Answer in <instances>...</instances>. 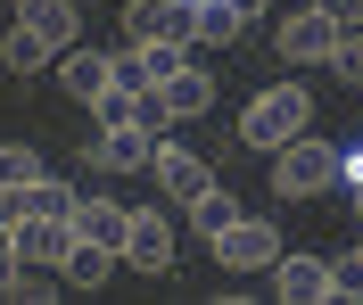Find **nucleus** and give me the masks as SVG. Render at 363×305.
Returning a JSON list of instances; mask_svg holds the SVG:
<instances>
[{"label": "nucleus", "mask_w": 363, "mask_h": 305, "mask_svg": "<svg viewBox=\"0 0 363 305\" xmlns=\"http://www.w3.org/2000/svg\"><path fill=\"white\" fill-rule=\"evenodd\" d=\"M297 132H314V108H306V83H272V91H256L248 108H240V141L248 149H289Z\"/></svg>", "instance_id": "nucleus-1"}, {"label": "nucleus", "mask_w": 363, "mask_h": 305, "mask_svg": "<svg viewBox=\"0 0 363 305\" xmlns=\"http://www.w3.org/2000/svg\"><path fill=\"white\" fill-rule=\"evenodd\" d=\"M272 190L314 207L322 190H339V149H330V141H314V132H297L289 149H272Z\"/></svg>", "instance_id": "nucleus-2"}, {"label": "nucleus", "mask_w": 363, "mask_h": 305, "mask_svg": "<svg viewBox=\"0 0 363 305\" xmlns=\"http://www.w3.org/2000/svg\"><path fill=\"white\" fill-rule=\"evenodd\" d=\"M272 256H281V231L264 214H240L231 231H215V264H231V272H272Z\"/></svg>", "instance_id": "nucleus-3"}, {"label": "nucleus", "mask_w": 363, "mask_h": 305, "mask_svg": "<svg viewBox=\"0 0 363 305\" xmlns=\"http://www.w3.org/2000/svg\"><path fill=\"white\" fill-rule=\"evenodd\" d=\"M339 42H347V33L322 17L314 0H306V8L281 25V58H289V67H330V58H339Z\"/></svg>", "instance_id": "nucleus-4"}, {"label": "nucleus", "mask_w": 363, "mask_h": 305, "mask_svg": "<svg viewBox=\"0 0 363 305\" xmlns=\"http://www.w3.org/2000/svg\"><path fill=\"white\" fill-rule=\"evenodd\" d=\"M124 42H190V0H124Z\"/></svg>", "instance_id": "nucleus-5"}, {"label": "nucleus", "mask_w": 363, "mask_h": 305, "mask_svg": "<svg viewBox=\"0 0 363 305\" xmlns=\"http://www.w3.org/2000/svg\"><path fill=\"white\" fill-rule=\"evenodd\" d=\"M182 74V42H140L116 58V91H165Z\"/></svg>", "instance_id": "nucleus-6"}, {"label": "nucleus", "mask_w": 363, "mask_h": 305, "mask_svg": "<svg viewBox=\"0 0 363 305\" xmlns=\"http://www.w3.org/2000/svg\"><path fill=\"white\" fill-rule=\"evenodd\" d=\"M50 67H58V91H67V99H83V108L116 83V58H108V50H83V42H74V50H58Z\"/></svg>", "instance_id": "nucleus-7"}, {"label": "nucleus", "mask_w": 363, "mask_h": 305, "mask_svg": "<svg viewBox=\"0 0 363 305\" xmlns=\"http://www.w3.org/2000/svg\"><path fill=\"white\" fill-rule=\"evenodd\" d=\"M91 165H99V173H140V165H157V141H149L140 124H99Z\"/></svg>", "instance_id": "nucleus-8"}, {"label": "nucleus", "mask_w": 363, "mask_h": 305, "mask_svg": "<svg viewBox=\"0 0 363 305\" xmlns=\"http://www.w3.org/2000/svg\"><path fill=\"white\" fill-rule=\"evenodd\" d=\"M124 264L133 272H174V223L165 214H133L124 223Z\"/></svg>", "instance_id": "nucleus-9"}, {"label": "nucleus", "mask_w": 363, "mask_h": 305, "mask_svg": "<svg viewBox=\"0 0 363 305\" xmlns=\"http://www.w3.org/2000/svg\"><path fill=\"white\" fill-rule=\"evenodd\" d=\"M272 289L289 305H322L330 297V256H289V248H281V256H272Z\"/></svg>", "instance_id": "nucleus-10"}, {"label": "nucleus", "mask_w": 363, "mask_h": 305, "mask_svg": "<svg viewBox=\"0 0 363 305\" xmlns=\"http://www.w3.org/2000/svg\"><path fill=\"white\" fill-rule=\"evenodd\" d=\"M157 182H165V198H182V207H190L199 190H215V173H206V157H190L182 141H165V149H157Z\"/></svg>", "instance_id": "nucleus-11"}, {"label": "nucleus", "mask_w": 363, "mask_h": 305, "mask_svg": "<svg viewBox=\"0 0 363 305\" xmlns=\"http://www.w3.org/2000/svg\"><path fill=\"white\" fill-rule=\"evenodd\" d=\"M240 33H248L240 0H190V42H206V50H231Z\"/></svg>", "instance_id": "nucleus-12"}, {"label": "nucleus", "mask_w": 363, "mask_h": 305, "mask_svg": "<svg viewBox=\"0 0 363 305\" xmlns=\"http://www.w3.org/2000/svg\"><path fill=\"white\" fill-rule=\"evenodd\" d=\"M124 223H133V214L108 207V198H74V239H99V248L124 256Z\"/></svg>", "instance_id": "nucleus-13"}, {"label": "nucleus", "mask_w": 363, "mask_h": 305, "mask_svg": "<svg viewBox=\"0 0 363 305\" xmlns=\"http://www.w3.org/2000/svg\"><path fill=\"white\" fill-rule=\"evenodd\" d=\"M17 25H33L50 50H74V0H17Z\"/></svg>", "instance_id": "nucleus-14"}, {"label": "nucleus", "mask_w": 363, "mask_h": 305, "mask_svg": "<svg viewBox=\"0 0 363 305\" xmlns=\"http://www.w3.org/2000/svg\"><path fill=\"white\" fill-rule=\"evenodd\" d=\"M116 264H124L116 248H99V239H74V248H67V264H58V281H67V289H99Z\"/></svg>", "instance_id": "nucleus-15"}, {"label": "nucleus", "mask_w": 363, "mask_h": 305, "mask_svg": "<svg viewBox=\"0 0 363 305\" xmlns=\"http://www.w3.org/2000/svg\"><path fill=\"white\" fill-rule=\"evenodd\" d=\"M165 108H174L182 124H190V116H206V108H215V74H206V67H182L174 83H165Z\"/></svg>", "instance_id": "nucleus-16"}, {"label": "nucleus", "mask_w": 363, "mask_h": 305, "mask_svg": "<svg viewBox=\"0 0 363 305\" xmlns=\"http://www.w3.org/2000/svg\"><path fill=\"white\" fill-rule=\"evenodd\" d=\"M50 58H58V50H50L33 25H9V42H0V67H9V74H42Z\"/></svg>", "instance_id": "nucleus-17"}, {"label": "nucleus", "mask_w": 363, "mask_h": 305, "mask_svg": "<svg viewBox=\"0 0 363 305\" xmlns=\"http://www.w3.org/2000/svg\"><path fill=\"white\" fill-rule=\"evenodd\" d=\"M182 214H190V231H206V239H215V231H231V223H240V198H231V190H199Z\"/></svg>", "instance_id": "nucleus-18"}, {"label": "nucleus", "mask_w": 363, "mask_h": 305, "mask_svg": "<svg viewBox=\"0 0 363 305\" xmlns=\"http://www.w3.org/2000/svg\"><path fill=\"white\" fill-rule=\"evenodd\" d=\"M25 182H42V157L25 141H0V190H25Z\"/></svg>", "instance_id": "nucleus-19"}, {"label": "nucleus", "mask_w": 363, "mask_h": 305, "mask_svg": "<svg viewBox=\"0 0 363 305\" xmlns=\"http://www.w3.org/2000/svg\"><path fill=\"white\" fill-rule=\"evenodd\" d=\"M330 297H363V256H330Z\"/></svg>", "instance_id": "nucleus-20"}, {"label": "nucleus", "mask_w": 363, "mask_h": 305, "mask_svg": "<svg viewBox=\"0 0 363 305\" xmlns=\"http://www.w3.org/2000/svg\"><path fill=\"white\" fill-rule=\"evenodd\" d=\"M314 8L339 25V33H363V0H314Z\"/></svg>", "instance_id": "nucleus-21"}, {"label": "nucleus", "mask_w": 363, "mask_h": 305, "mask_svg": "<svg viewBox=\"0 0 363 305\" xmlns=\"http://www.w3.org/2000/svg\"><path fill=\"white\" fill-rule=\"evenodd\" d=\"M330 67H339L347 83H355V91H363V33H347V42H339V58H330Z\"/></svg>", "instance_id": "nucleus-22"}, {"label": "nucleus", "mask_w": 363, "mask_h": 305, "mask_svg": "<svg viewBox=\"0 0 363 305\" xmlns=\"http://www.w3.org/2000/svg\"><path fill=\"white\" fill-rule=\"evenodd\" d=\"M25 190H33V182H25ZM25 190H0V223H9V231H17L25 214H33V207H25Z\"/></svg>", "instance_id": "nucleus-23"}, {"label": "nucleus", "mask_w": 363, "mask_h": 305, "mask_svg": "<svg viewBox=\"0 0 363 305\" xmlns=\"http://www.w3.org/2000/svg\"><path fill=\"white\" fill-rule=\"evenodd\" d=\"M339 182H347V190H363V141H355V149H339Z\"/></svg>", "instance_id": "nucleus-24"}, {"label": "nucleus", "mask_w": 363, "mask_h": 305, "mask_svg": "<svg viewBox=\"0 0 363 305\" xmlns=\"http://www.w3.org/2000/svg\"><path fill=\"white\" fill-rule=\"evenodd\" d=\"M9 272H17V231L0 223V289H9Z\"/></svg>", "instance_id": "nucleus-25"}, {"label": "nucleus", "mask_w": 363, "mask_h": 305, "mask_svg": "<svg viewBox=\"0 0 363 305\" xmlns=\"http://www.w3.org/2000/svg\"><path fill=\"white\" fill-rule=\"evenodd\" d=\"M256 8H264V0H240V17H256Z\"/></svg>", "instance_id": "nucleus-26"}, {"label": "nucleus", "mask_w": 363, "mask_h": 305, "mask_svg": "<svg viewBox=\"0 0 363 305\" xmlns=\"http://www.w3.org/2000/svg\"><path fill=\"white\" fill-rule=\"evenodd\" d=\"M355 256H363V239H355Z\"/></svg>", "instance_id": "nucleus-27"}]
</instances>
